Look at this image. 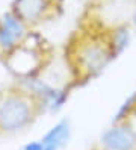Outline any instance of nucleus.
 <instances>
[{
    "instance_id": "9",
    "label": "nucleus",
    "mask_w": 136,
    "mask_h": 150,
    "mask_svg": "<svg viewBox=\"0 0 136 150\" xmlns=\"http://www.w3.org/2000/svg\"><path fill=\"white\" fill-rule=\"evenodd\" d=\"M135 106H136V93H135L133 96H130V97H129V100H125V103L120 108V111H118L116 118H115V120H116V121H120V120H121V118H124L125 115H129L130 111H132Z\"/></svg>"
},
{
    "instance_id": "1",
    "label": "nucleus",
    "mask_w": 136,
    "mask_h": 150,
    "mask_svg": "<svg viewBox=\"0 0 136 150\" xmlns=\"http://www.w3.org/2000/svg\"><path fill=\"white\" fill-rule=\"evenodd\" d=\"M44 106L32 91L20 88L0 91V135L15 134L30 126Z\"/></svg>"
},
{
    "instance_id": "4",
    "label": "nucleus",
    "mask_w": 136,
    "mask_h": 150,
    "mask_svg": "<svg viewBox=\"0 0 136 150\" xmlns=\"http://www.w3.org/2000/svg\"><path fill=\"white\" fill-rule=\"evenodd\" d=\"M58 0H14L12 9L27 26H35L54 17Z\"/></svg>"
},
{
    "instance_id": "3",
    "label": "nucleus",
    "mask_w": 136,
    "mask_h": 150,
    "mask_svg": "<svg viewBox=\"0 0 136 150\" xmlns=\"http://www.w3.org/2000/svg\"><path fill=\"white\" fill-rule=\"evenodd\" d=\"M36 44H27L24 38L8 53V59H5V64L14 74L24 79L33 77L45 65L47 55L44 52V46H36Z\"/></svg>"
},
{
    "instance_id": "11",
    "label": "nucleus",
    "mask_w": 136,
    "mask_h": 150,
    "mask_svg": "<svg viewBox=\"0 0 136 150\" xmlns=\"http://www.w3.org/2000/svg\"><path fill=\"white\" fill-rule=\"evenodd\" d=\"M42 150H59L56 146H44V149Z\"/></svg>"
},
{
    "instance_id": "7",
    "label": "nucleus",
    "mask_w": 136,
    "mask_h": 150,
    "mask_svg": "<svg viewBox=\"0 0 136 150\" xmlns=\"http://www.w3.org/2000/svg\"><path fill=\"white\" fill-rule=\"evenodd\" d=\"M68 137H70L68 121H59L58 125H54L47 134L41 138V141H42L44 146H56L58 149H61L67 143Z\"/></svg>"
},
{
    "instance_id": "10",
    "label": "nucleus",
    "mask_w": 136,
    "mask_h": 150,
    "mask_svg": "<svg viewBox=\"0 0 136 150\" xmlns=\"http://www.w3.org/2000/svg\"><path fill=\"white\" fill-rule=\"evenodd\" d=\"M44 149V144H42V141H33V143H29V144H26L23 150H42Z\"/></svg>"
},
{
    "instance_id": "2",
    "label": "nucleus",
    "mask_w": 136,
    "mask_h": 150,
    "mask_svg": "<svg viewBox=\"0 0 136 150\" xmlns=\"http://www.w3.org/2000/svg\"><path fill=\"white\" fill-rule=\"evenodd\" d=\"M112 55L115 53L109 41H103L97 37L83 38L80 44L77 42L73 46V67L80 79L94 77L107 65Z\"/></svg>"
},
{
    "instance_id": "12",
    "label": "nucleus",
    "mask_w": 136,
    "mask_h": 150,
    "mask_svg": "<svg viewBox=\"0 0 136 150\" xmlns=\"http://www.w3.org/2000/svg\"><path fill=\"white\" fill-rule=\"evenodd\" d=\"M132 20H133V23H135V26H136V6H135V11H133V17H132Z\"/></svg>"
},
{
    "instance_id": "5",
    "label": "nucleus",
    "mask_w": 136,
    "mask_h": 150,
    "mask_svg": "<svg viewBox=\"0 0 136 150\" xmlns=\"http://www.w3.org/2000/svg\"><path fill=\"white\" fill-rule=\"evenodd\" d=\"M27 24L14 11L0 17V49L9 53L27 35Z\"/></svg>"
},
{
    "instance_id": "6",
    "label": "nucleus",
    "mask_w": 136,
    "mask_h": 150,
    "mask_svg": "<svg viewBox=\"0 0 136 150\" xmlns=\"http://www.w3.org/2000/svg\"><path fill=\"white\" fill-rule=\"evenodd\" d=\"M106 150H135L136 149V134L130 127L116 126L104 132L101 138Z\"/></svg>"
},
{
    "instance_id": "8",
    "label": "nucleus",
    "mask_w": 136,
    "mask_h": 150,
    "mask_svg": "<svg viewBox=\"0 0 136 150\" xmlns=\"http://www.w3.org/2000/svg\"><path fill=\"white\" fill-rule=\"evenodd\" d=\"M129 41H130V32L127 28H124V26H121V28H116L112 33L111 40H109V42H111V47L113 50V53H120V52H123L127 46H129Z\"/></svg>"
}]
</instances>
